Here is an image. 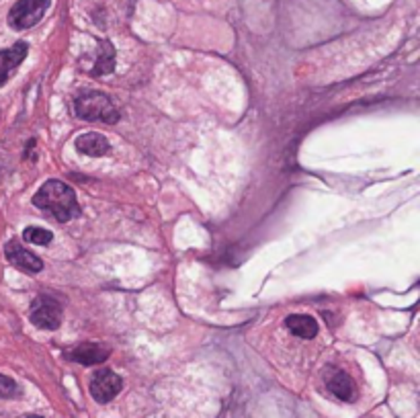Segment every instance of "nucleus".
<instances>
[{
    "label": "nucleus",
    "instance_id": "f257e3e1",
    "mask_svg": "<svg viewBox=\"0 0 420 418\" xmlns=\"http://www.w3.org/2000/svg\"><path fill=\"white\" fill-rule=\"evenodd\" d=\"M33 205L54 215L60 224H66L80 215V205L74 189L58 179L43 183L42 189L33 195Z\"/></svg>",
    "mask_w": 420,
    "mask_h": 418
},
{
    "label": "nucleus",
    "instance_id": "f03ea898",
    "mask_svg": "<svg viewBox=\"0 0 420 418\" xmlns=\"http://www.w3.org/2000/svg\"><path fill=\"white\" fill-rule=\"evenodd\" d=\"M74 113L84 121H103L111 126L119 121L117 107L103 92H80L74 99Z\"/></svg>",
    "mask_w": 420,
    "mask_h": 418
},
{
    "label": "nucleus",
    "instance_id": "7ed1b4c3",
    "mask_svg": "<svg viewBox=\"0 0 420 418\" xmlns=\"http://www.w3.org/2000/svg\"><path fill=\"white\" fill-rule=\"evenodd\" d=\"M52 0H17L8 13V25L15 31H25L42 21Z\"/></svg>",
    "mask_w": 420,
    "mask_h": 418
},
{
    "label": "nucleus",
    "instance_id": "20e7f679",
    "mask_svg": "<svg viewBox=\"0 0 420 418\" xmlns=\"http://www.w3.org/2000/svg\"><path fill=\"white\" fill-rule=\"evenodd\" d=\"M31 322L43 328V330H58L60 324H62V308L60 304L49 297V295H40L33 299L31 304V312H29Z\"/></svg>",
    "mask_w": 420,
    "mask_h": 418
},
{
    "label": "nucleus",
    "instance_id": "39448f33",
    "mask_svg": "<svg viewBox=\"0 0 420 418\" xmlns=\"http://www.w3.org/2000/svg\"><path fill=\"white\" fill-rule=\"evenodd\" d=\"M88 390H90V396L95 398L99 404H109L124 390V379L111 369H101L92 376Z\"/></svg>",
    "mask_w": 420,
    "mask_h": 418
},
{
    "label": "nucleus",
    "instance_id": "423d86ee",
    "mask_svg": "<svg viewBox=\"0 0 420 418\" xmlns=\"http://www.w3.org/2000/svg\"><path fill=\"white\" fill-rule=\"evenodd\" d=\"M4 256L13 267H17L19 271L27 273V275H35V273L43 271L42 258L37 254L29 252L27 249H23L21 242H17V240H8L4 244Z\"/></svg>",
    "mask_w": 420,
    "mask_h": 418
},
{
    "label": "nucleus",
    "instance_id": "0eeeda50",
    "mask_svg": "<svg viewBox=\"0 0 420 418\" xmlns=\"http://www.w3.org/2000/svg\"><path fill=\"white\" fill-rule=\"evenodd\" d=\"M109 349L103 345H92V342H84L76 349H68L64 351V357L68 361H76L80 365H99V363H105L107 357H109Z\"/></svg>",
    "mask_w": 420,
    "mask_h": 418
},
{
    "label": "nucleus",
    "instance_id": "6e6552de",
    "mask_svg": "<svg viewBox=\"0 0 420 418\" xmlns=\"http://www.w3.org/2000/svg\"><path fill=\"white\" fill-rule=\"evenodd\" d=\"M326 388L328 392L342 402H355L357 400V390H355V381L353 377L340 369H335L332 374L326 376Z\"/></svg>",
    "mask_w": 420,
    "mask_h": 418
},
{
    "label": "nucleus",
    "instance_id": "1a4fd4ad",
    "mask_svg": "<svg viewBox=\"0 0 420 418\" xmlns=\"http://www.w3.org/2000/svg\"><path fill=\"white\" fill-rule=\"evenodd\" d=\"M27 52H29V45L25 42H17L15 45H11L8 49L0 52V86L6 84L11 72L21 66L23 60L27 58Z\"/></svg>",
    "mask_w": 420,
    "mask_h": 418
},
{
    "label": "nucleus",
    "instance_id": "9d476101",
    "mask_svg": "<svg viewBox=\"0 0 420 418\" xmlns=\"http://www.w3.org/2000/svg\"><path fill=\"white\" fill-rule=\"evenodd\" d=\"M76 150L84 154V156H90V158H101V156H107L109 154V140H107L103 133H97V131H88V133H83L76 138L74 142Z\"/></svg>",
    "mask_w": 420,
    "mask_h": 418
},
{
    "label": "nucleus",
    "instance_id": "9b49d317",
    "mask_svg": "<svg viewBox=\"0 0 420 418\" xmlns=\"http://www.w3.org/2000/svg\"><path fill=\"white\" fill-rule=\"evenodd\" d=\"M285 328L292 333V335L299 336V338H314L318 335V322H316L312 316H306V314H292L289 318H285Z\"/></svg>",
    "mask_w": 420,
    "mask_h": 418
},
{
    "label": "nucleus",
    "instance_id": "f8f14e48",
    "mask_svg": "<svg viewBox=\"0 0 420 418\" xmlns=\"http://www.w3.org/2000/svg\"><path fill=\"white\" fill-rule=\"evenodd\" d=\"M113 70H115V47L111 42H101L99 43V58H97V64L92 66L90 74L105 76V74H111Z\"/></svg>",
    "mask_w": 420,
    "mask_h": 418
},
{
    "label": "nucleus",
    "instance_id": "ddd939ff",
    "mask_svg": "<svg viewBox=\"0 0 420 418\" xmlns=\"http://www.w3.org/2000/svg\"><path fill=\"white\" fill-rule=\"evenodd\" d=\"M23 240L35 246H47L54 240V234L45 228H37V226H29L27 230L23 232Z\"/></svg>",
    "mask_w": 420,
    "mask_h": 418
},
{
    "label": "nucleus",
    "instance_id": "4468645a",
    "mask_svg": "<svg viewBox=\"0 0 420 418\" xmlns=\"http://www.w3.org/2000/svg\"><path fill=\"white\" fill-rule=\"evenodd\" d=\"M21 396V388L13 377L0 374V400H15Z\"/></svg>",
    "mask_w": 420,
    "mask_h": 418
},
{
    "label": "nucleus",
    "instance_id": "2eb2a0df",
    "mask_svg": "<svg viewBox=\"0 0 420 418\" xmlns=\"http://www.w3.org/2000/svg\"><path fill=\"white\" fill-rule=\"evenodd\" d=\"M27 418H43V417H37V414H29Z\"/></svg>",
    "mask_w": 420,
    "mask_h": 418
}]
</instances>
